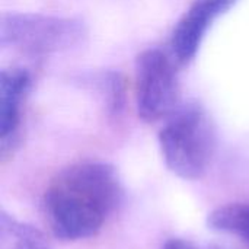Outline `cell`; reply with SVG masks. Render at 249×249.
Here are the masks:
<instances>
[{"label":"cell","mask_w":249,"mask_h":249,"mask_svg":"<svg viewBox=\"0 0 249 249\" xmlns=\"http://www.w3.org/2000/svg\"><path fill=\"white\" fill-rule=\"evenodd\" d=\"M83 22L42 13H3L0 41L25 53L48 54L77 47L86 38Z\"/></svg>","instance_id":"obj_3"},{"label":"cell","mask_w":249,"mask_h":249,"mask_svg":"<svg viewBox=\"0 0 249 249\" xmlns=\"http://www.w3.org/2000/svg\"><path fill=\"white\" fill-rule=\"evenodd\" d=\"M162 249H201L200 247H197L194 242L187 241V239H179V238H172L169 241L165 242L163 248ZM217 249V248H212Z\"/></svg>","instance_id":"obj_9"},{"label":"cell","mask_w":249,"mask_h":249,"mask_svg":"<svg viewBox=\"0 0 249 249\" xmlns=\"http://www.w3.org/2000/svg\"><path fill=\"white\" fill-rule=\"evenodd\" d=\"M213 231L233 235L249 244V203H232L217 207L209 214Z\"/></svg>","instance_id":"obj_7"},{"label":"cell","mask_w":249,"mask_h":249,"mask_svg":"<svg viewBox=\"0 0 249 249\" xmlns=\"http://www.w3.org/2000/svg\"><path fill=\"white\" fill-rule=\"evenodd\" d=\"M0 226L3 239L9 241V249H51L39 231L18 222L4 212L0 217Z\"/></svg>","instance_id":"obj_8"},{"label":"cell","mask_w":249,"mask_h":249,"mask_svg":"<svg viewBox=\"0 0 249 249\" xmlns=\"http://www.w3.org/2000/svg\"><path fill=\"white\" fill-rule=\"evenodd\" d=\"M236 1L238 0H196L178 20L172 34L171 47L177 61L182 64L190 63L216 19L225 15Z\"/></svg>","instance_id":"obj_5"},{"label":"cell","mask_w":249,"mask_h":249,"mask_svg":"<svg viewBox=\"0 0 249 249\" xmlns=\"http://www.w3.org/2000/svg\"><path fill=\"white\" fill-rule=\"evenodd\" d=\"M31 85L29 73L23 69H9L0 77V147L1 158L13 153L19 142L22 105Z\"/></svg>","instance_id":"obj_6"},{"label":"cell","mask_w":249,"mask_h":249,"mask_svg":"<svg viewBox=\"0 0 249 249\" xmlns=\"http://www.w3.org/2000/svg\"><path fill=\"white\" fill-rule=\"evenodd\" d=\"M136 102L142 120L169 118L179 107V83L174 61L158 48L143 51L136 61Z\"/></svg>","instance_id":"obj_4"},{"label":"cell","mask_w":249,"mask_h":249,"mask_svg":"<svg viewBox=\"0 0 249 249\" xmlns=\"http://www.w3.org/2000/svg\"><path fill=\"white\" fill-rule=\"evenodd\" d=\"M123 200L114 166L76 163L57 174L44 193L42 207L53 235L74 242L98 235Z\"/></svg>","instance_id":"obj_1"},{"label":"cell","mask_w":249,"mask_h":249,"mask_svg":"<svg viewBox=\"0 0 249 249\" xmlns=\"http://www.w3.org/2000/svg\"><path fill=\"white\" fill-rule=\"evenodd\" d=\"M216 130L203 107H179L159 133V146L169 171L182 179L206 175L216 153Z\"/></svg>","instance_id":"obj_2"}]
</instances>
